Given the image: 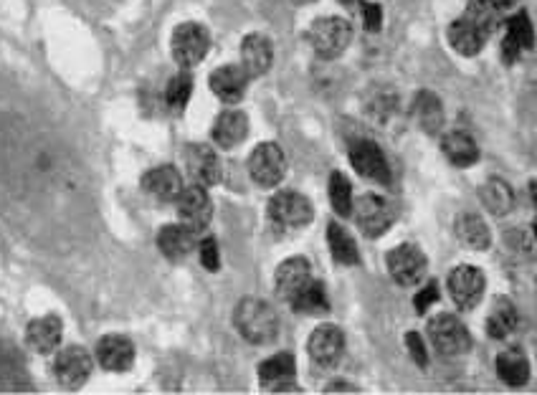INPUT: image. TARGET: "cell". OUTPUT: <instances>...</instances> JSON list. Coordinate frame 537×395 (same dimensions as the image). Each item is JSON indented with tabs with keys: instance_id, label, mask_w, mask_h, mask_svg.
Wrapping results in <instances>:
<instances>
[{
	"instance_id": "1",
	"label": "cell",
	"mask_w": 537,
	"mask_h": 395,
	"mask_svg": "<svg viewBox=\"0 0 537 395\" xmlns=\"http://www.w3.org/2000/svg\"><path fill=\"white\" fill-rule=\"evenodd\" d=\"M234 325L239 335L251 345H269L279 335V314L264 299H241L234 312Z\"/></svg>"
},
{
	"instance_id": "2",
	"label": "cell",
	"mask_w": 537,
	"mask_h": 395,
	"mask_svg": "<svg viewBox=\"0 0 537 395\" xmlns=\"http://www.w3.org/2000/svg\"><path fill=\"white\" fill-rule=\"evenodd\" d=\"M307 41L322 61L337 59L348 51L350 41H353V26L340 16L315 18L307 31Z\"/></svg>"
},
{
	"instance_id": "3",
	"label": "cell",
	"mask_w": 537,
	"mask_h": 395,
	"mask_svg": "<svg viewBox=\"0 0 537 395\" xmlns=\"http://www.w3.org/2000/svg\"><path fill=\"white\" fill-rule=\"evenodd\" d=\"M170 51H173V59L180 69H196L211 51V33L201 23H180L170 38Z\"/></svg>"
},
{
	"instance_id": "4",
	"label": "cell",
	"mask_w": 537,
	"mask_h": 395,
	"mask_svg": "<svg viewBox=\"0 0 537 395\" xmlns=\"http://www.w3.org/2000/svg\"><path fill=\"white\" fill-rule=\"evenodd\" d=\"M429 340L434 350L444 358H456L472 350V335L456 314L441 312L431 317L429 322Z\"/></svg>"
},
{
	"instance_id": "5",
	"label": "cell",
	"mask_w": 537,
	"mask_h": 395,
	"mask_svg": "<svg viewBox=\"0 0 537 395\" xmlns=\"http://www.w3.org/2000/svg\"><path fill=\"white\" fill-rule=\"evenodd\" d=\"M353 216L365 236L378 239V236L391 231L393 221H396V208H393V203L386 201L383 195L365 193L360 195L358 201H353Z\"/></svg>"
},
{
	"instance_id": "6",
	"label": "cell",
	"mask_w": 537,
	"mask_h": 395,
	"mask_svg": "<svg viewBox=\"0 0 537 395\" xmlns=\"http://www.w3.org/2000/svg\"><path fill=\"white\" fill-rule=\"evenodd\" d=\"M249 175L259 188H274L287 175V157L277 142H261L249 155Z\"/></svg>"
},
{
	"instance_id": "7",
	"label": "cell",
	"mask_w": 537,
	"mask_h": 395,
	"mask_svg": "<svg viewBox=\"0 0 537 395\" xmlns=\"http://www.w3.org/2000/svg\"><path fill=\"white\" fill-rule=\"evenodd\" d=\"M348 157L360 178H368L378 185L391 183V165H388L386 152L380 150L378 142L365 140V137L353 140L348 145Z\"/></svg>"
},
{
	"instance_id": "8",
	"label": "cell",
	"mask_w": 537,
	"mask_h": 395,
	"mask_svg": "<svg viewBox=\"0 0 537 395\" xmlns=\"http://www.w3.org/2000/svg\"><path fill=\"white\" fill-rule=\"evenodd\" d=\"M269 218L277 226L284 228H304L310 226L315 218V208H312L310 198L297 190H279L269 201Z\"/></svg>"
},
{
	"instance_id": "9",
	"label": "cell",
	"mask_w": 537,
	"mask_h": 395,
	"mask_svg": "<svg viewBox=\"0 0 537 395\" xmlns=\"http://www.w3.org/2000/svg\"><path fill=\"white\" fill-rule=\"evenodd\" d=\"M175 206H178L180 223H183L185 228H190L193 233L206 231L213 218V201L211 195H208V188H203V185L193 183L188 185V188H183Z\"/></svg>"
},
{
	"instance_id": "10",
	"label": "cell",
	"mask_w": 537,
	"mask_h": 395,
	"mask_svg": "<svg viewBox=\"0 0 537 395\" xmlns=\"http://www.w3.org/2000/svg\"><path fill=\"white\" fill-rule=\"evenodd\" d=\"M185 170L193 178V183L203 185V188H211L218 185L223 178V165L218 152L211 145H203V142H190L183 150Z\"/></svg>"
},
{
	"instance_id": "11",
	"label": "cell",
	"mask_w": 537,
	"mask_h": 395,
	"mask_svg": "<svg viewBox=\"0 0 537 395\" xmlns=\"http://www.w3.org/2000/svg\"><path fill=\"white\" fill-rule=\"evenodd\" d=\"M386 264L391 276L396 279L401 287H413L426 276V269H429V259L418 246L413 244H401L396 249L388 251Z\"/></svg>"
},
{
	"instance_id": "12",
	"label": "cell",
	"mask_w": 537,
	"mask_h": 395,
	"mask_svg": "<svg viewBox=\"0 0 537 395\" xmlns=\"http://www.w3.org/2000/svg\"><path fill=\"white\" fill-rule=\"evenodd\" d=\"M484 284H487L484 271L477 266L462 264L449 274V294L462 312H472L482 302Z\"/></svg>"
},
{
	"instance_id": "13",
	"label": "cell",
	"mask_w": 537,
	"mask_h": 395,
	"mask_svg": "<svg viewBox=\"0 0 537 395\" xmlns=\"http://www.w3.org/2000/svg\"><path fill=\"white\" fill-rule=\"evenodd\" d=\"M94 368V360L84 347L71 345L64 347V350L56 352L54 358V375L64 388H82L84 383L89 380Z\"/></svg>"
},
{
	"instance_id": "14",
	"label": "cell",
	"mask_w": 537,
	"mask_h": 395,
	"mask_svg": "<svg viewBox=\"0 0 537 395\" xmlns=\"http://www.w3.org/2000/svg\"><path fill=\"white\" fill-rule=\"evenodd\" d=\"M97 363L109 373H127L135 365V345L125 335H104L97 342Z\"/></svg>"
},
{
	"instance_id": "15",
	"label": "cell",
	"mask_w": 537,
	"mask_h": 395,
	"mask_svg": "<svg viewBox=\"0 0 537 395\" xmlns=\"http://www.w3.org/2000/svg\"><path fill=\"white\" fill-rule=\"evenodd\" d=\"M312 279V266L304 256H292V259L282 261L274 274V292L284 302H292L299 294V289L307 287V282Z\"/></svg>"
},
{
	"instance_id": "16",
	"label": "cell",
	"mask_w": 537,
	"mask_h": 395,
	"mask_svg": "<svg viewBox=\"0 0 537 395\" xmlns=\"http://www.w3.org/2000/svg\"><path fill=\"white\" fill-rule=\"evenodd\" d=\"M183 188V175L173 165H158L142 175V190L158 203H175Z\"/></svg>"
},
{
	"instance_id": "17",
	"label": "cell",
	"mask_w": 537,
	"mask_h": 395,
	"mask_svg": "<svg viewBox=\"0 0 537 395\" xmlns=\"http://www.w3.org/2000/svg\"><path fill=\"white\" fill-rule=\"evenodd\" d=\"M61 337H64V322L56 314H44L28 322L26 327V345L36 355H51L59 350Z\"/></svg>"
},
{
	"instance_id": "18",
	"label": "cell",
	"mask_w": 537,
	"mask_h": 395,
	"mask_svg": "<svg viewBox=\"0 0 537 395\" xmlns=\"http://www.w3.org/2000/svg\"><path fill=\"white\" fill-rule=\"evenodd\" d=\"M208 84H211V92L223 104H239L244 99L246 89H249V74L241 64H226L213 71Z\"/></svg>"
},
{
	"instance_id": "19",
	"label": "cell",
	"mask_w": 537,
	"mask_h": 395,
	"mask_svg": "<svg viewBox=\"0 0 537 395\" xmlns=\"http://www.w3.org/2000/svg\"><path fill=\"white\" fill-rule=\"evenodd\" d=\"M345 352V335L335 325H320L310 335V355L320 368H335Z\"/></svg>"
},
{
	"instance_id": "20",
	"label": "cell",
	"mask_w": 537,
	"mask_h": 395,
	"mask_svg": "<svg viewBox=\"0 0 537 395\" xmlns=\"http://www.w3.org/2000/svg\"><path fill=\"white\" fill-rule=\"evenodd\" d=\"M259 383L264 390L282 393L297 383V363L289 352H277L259 365Z\"/></svg>"
},
{
	"instance_id": "21",
	"label": "cell",
	"mask_w": 537,
	"mask_h": 395,
	"mask_svg": "<svg viewBox=\"0 0 537 395\" xmlns=\"http://www.w3.org/2000/svg\"><path fill=\"white\" fill-rule=\"evenodd\" d=\"M411 120L424 135H439L446 125V112L439 94L429 92V89L418 92L411 102Z\"/></svg>"
},
{
	"instance_id": "22",
	"label": "cell",
	"mask_w": 537,
	"mask_h": 395,
	"mask_svg": "<svg viewBox=\"0 0 537 395\" xmlns=\"http://www.w3.org/2000/svg\"><path fill=\"white\" fill-rule=\"evenodd\" d=\"M211 137L223 150H234L236 145H241L249 137V117H246V112H241V109H223L213 120Z\"/></svg>"
},
{
	"instance_id": "23",
	"label": "cell",
	"mask_w": 537,
	"mask_h": 395,
	"mask_svg": "<svg viewBox=\"0 0 537 395\" xmlns=\"http://www.w3.org/2000/svg\"><path fill=\"white\" fill-rule=\"evenodd\" d=\"M274 64L272 38L264 33H249L241 41V66L249 76H264Z\"/></svg>"
},
{
	"instance_id": "24",
	"label": "cell",
	"mask_w": 537,
	"mask_h": 395,
	"mask_svg": "<svg viewBox=\"0 0 537 395\" xmlns=\"http://www.w3.org/2000/svg\"><path fill=\"white\" fill-rule=\"evenodd\" d=\"M532 38H535V33H532V23L527 11H520L507 18V33L505 41H502V59H505V64L520 61V56L532 49Z\"/></svg>"
},
{
	"instance_id": "25",
	"label": "cell",
	"mask_w": 537,
	"mask_h": 395,
	"mask_svg": "<svg viewBox=\"0 0 537 395\" xmlns=\"http://www.w3.org/2000/svg\"><path fill=\"white\" fill-rule=\"evenodd\" d=\"M398 102L401 99H398L396 89L388 87V84H375L363 94V112L370 122L386 127L396 117Z\"/></svg>"
},
{
	"instance_id": "26",
	"label": "cell",
	"mask_w": 537,
	"mask_h": 395,
	"mask_svg": "<svg viewBox=\"0 0 537 395\" xmlns=\"http://www.w3.org/2000/svg\"><path fill=\"white\" fill-rule=\"evenodd\" d=\"M198 233H193L190 228H185L183 223H173V226H165L158 233V249L165 259L170 261H185L193 251H196Z\"/></svg>"
},
{
	"instance_id": "27",
	"label": "cell",
	"mask_w": 537,
	"mask_h": 395,
	"mask_svg": "<svg viewBox=\"0 0 537 395\" xmlns=\"http://www.w3.org/2000/svg\"><path fill=\"white\" fill-rule=\"evenodd\" d=\"M446 38H449V46L459 56H477L487 44V36L467 16H459L456 21L449 23Z\"/></svg>"
},
{
	"instance_id": "28",
	"label": "cell",
	"mask_w": 537,
	"mask_h": 395,
	"mask_svg": "<svg viewBox=\"0 0 537 395\" xmlns=\"http://www.w3.org/2000/svg\"><path fill=\"white\" fill-rule=\"evenodd\" d=\"M441 152L454 168H472L479 160V145L464 130H451L441 137Z\"/></svg>"
},
{
	"instance_id": "29",
	"label": "cell",
	"mask_w": 537,
	"mask_h": 395,
	"mask_svg": "<svg viewBox=\"0 0 537 395\" xmlns=\"http://www.w3.org/2000/svg\"><path fill=\"white\" fill-rule=\"evenodd\" d=\"M484 327H487V335L492 337V340H507V337L517 330L515 304L507 297L494 299L487 312V320H484Z\"/></svg>"
},
{
	"instance_id": "30",
	"label": "cell",
	"mask_w": 537,
	"mask_h": 395,
	"mask_svg": "<svg viewBox=\"0 0 537 395\" xmlns=\"http://www.w3.org/2000/svg\"><path fill=\"white\" fill-rule=\"evenodd\" d=\"M454 231L456 239L474 251H487L492 246V233H489L487 223L477 213H462V216L456 218Z\"/></svg>"
},
{
	"instance_id": "31",
	"label": "cell",
	"mask_w": 537,
	"mask_h": 395,
	"mask_svg": "<svg viewBox=\"0 0 537 395\" xmlns=\"http://www.w3.org/2000/svg\"><path fill=\"white\" fill-rule=\"evenodd\" d=\"M497 375L505 385L510 388H522L530 380V360L522 355L520 350H505L500 352V358H497Z\"/></svg>"
},
{
	"instance_id": "32",
	"label": "cell",
	"mask_w": 537,
	"mask_h": 395,
	"mask_svg": "<svg viewBox=\"0 0 537 395\" xmlns=\"http://www.w3.org/2000/svg\"><path fill=\"white\" fill-rule=\"evenodd\" d=\"M289 304H292L294 312L307 314V317H320V314L330 312V297L325 292V284L317 282V279H310L307 287L299 289V294Z\"/></svg>"
},
{
	"instance_id": "33",
	"label": "cell",
	"mask_w": 537,
	"mask_h": 395,
	"mask_svg": "<svg viewBox=\"0 0 537 395\" xmlns=\"http://www.w3.org/2000/svg\"><path fill=\"white\" fill-rule=\"evenodd\" d=\"M479 198H482L484 208L489 213H494V216H507L515 208V190L502 178L487 180L482 185V190H479Z\"/></svg>"
},
{
	"instance_id": "34",
	"label": "cell",
	"mask_w": 537,
	"mask_h": 395,
	"mask_svg": "<svg viewBox=\"0 0 537 395\" xmlns=\"http://www.w3.org/2000/svg\"><path fill=\"white\" fill-rule=\"evenodd\" d=\"M327 244H330L332 259H335L340 266H358L360 264L358 246H355L353 236L345 231V226H340V223L332 221L330 226H327Z\"/></svg>"
},
{
	"instance_id": "35",
	"label": "cell",
	"mask_w": 537,
	"mask_h": 395,
	"mask_svg": "<svg viewBox=\"0 0 537 395\" xmlns=\"http://www.w3.org/2000/svg\"><path fill=\"white\" fill-rule=\"evenodd\" d=\"M190 97H193V76L190 71L180 69L178 74L170 76V82L165 84V107L173 114L185 112Z\"/></svg>"
},
{
	"instance_id": "36",
	"label": "cell",
	"mask_w": 537,
	"mask_h": 395,
	"mask_svg": "<svg viewBox=\"0 0 537 395\" xmlns=\"http://www.w3.org/2000/svg\"><path fill=\"white\" fill-rule=\"evenodd\" d=\"M327 193H330V203H332V211L337 213V216L348 218L350 213H353V183L348 180V175L340 173V170H335V173L330 175V185H327Z\"/></svg>"
},
{
	"instance_id": "37",
	"label": "cell",
	"mask_w": 537,
	"mask_h": 395,
	"mask_svg": "<svg viewBox=\"0 0 537 395\" xmlns=\"http://www.w3.org/2000/svg\"><path fill=\"white\" fill-rule=\"evenodd\" d=\"M464 16H467L469 21H472L487 38L492 36L502 23V11L500 8H494L489 0H472Z\"/></svg>"
},
{
	"instance_id": "38",
	"label": "cell",
	"mask_w": 537,
	"mask_h": 395,
	"mask_svg": "<svg viewBox=\"0 0 537 395\" xmlns=\"http://www.w3.org/2000/svg\"><path fill=\"white\" fill-rule=\"evenodd\" d=\"M196 249H198V259H201L203 269L206 271L221 269V249H218L216 239H211V236H208V239L198 241Z\"/></svg>"
},
{
	"instance_id": "39",
	"label": "cell",
	"mask_w": 537,
	"mask_h": 395,
	"mask_svg": "<svg viewBox=\"0 0 537 395\" xmlns=\"http://www.w3.org/2000/svg\"><path fill=\"white\" fill-rule=\"evenodd\" d=\"M403 342H406V350L411 352L413 363H416L418 368H429V350H426L424 337L418 335V332H408V335L403 337Z\"/></svg>"
},
{
	"instance_id": "40",
	"label": "cell",
	"mask_w": 537,
	"mask_h": 395,
	"mask_svg": "<svg viewBox=\"0 0 537 395\" xmlns=\"http://www.w3.org/2000/svg\"><path fill=\"white\" fill-rule=\"evenodd\" d=\"M360 16H363L365 31L378 33L380 28H383V8H380L378 3L363 0V3H360Z\"/></svg>"
},
{
	"instance_id": "41",
	"label": "cell",
	"mask_w": 537,
	"mask_h": 395,
	"mask_svg": "<svg viewBox=\"0 0 537 395\" xmlns=\"http://www.w3.org/2000/svg\"><path fill=\"white\" fill-rule=\"evenodd\" d=\"M441 299V289L436 282H426V287L418 289V294L413 297V304H416L418 314H426V309L434 307L436 302Z\"/></svg>"
},
{
	"instance_id": "42",
	"label": "cell",
	"mask_w": 537,
	"mask_h": 395,
	"mask_svg": "<svg viewBox=\"0 0 537 395\" xmlns=\"http://www.w3.org/2000/svg\"><path fill=\"white\" fill-rule=\"evenodd\" d=\"M494 8H500V11H507V8L515 6V0H489Z\"/></svg>"
},
{
	"instance_id": "43",
	"label": "cell",
	"mask_w": 537,
	"mask_h": 395,
	"mask_svg": "<svg viewBox=\"0 0 537 395\" xmlns=\"http://www.w3.org/2000/svg\"><path fill=\"white\" fill-rule=\"evenodd\" d=\"M294 6H312V3H315V0H292Z\"/></svg>"
},
{
	"instance_id": "44",
	"label": "cell",
	"mask_w": 537,
	"mask_h": 395,
	"mask_svg": "<svg viewBox=\"0 0 537 395\" xmlns=\"http://www.w3.org/2000/svg\"><path fill=\"white\" fill-rule=\"evenodd\" d=\"M342 6H355V0H340Z\"/></svg>"
}]
</instances>
